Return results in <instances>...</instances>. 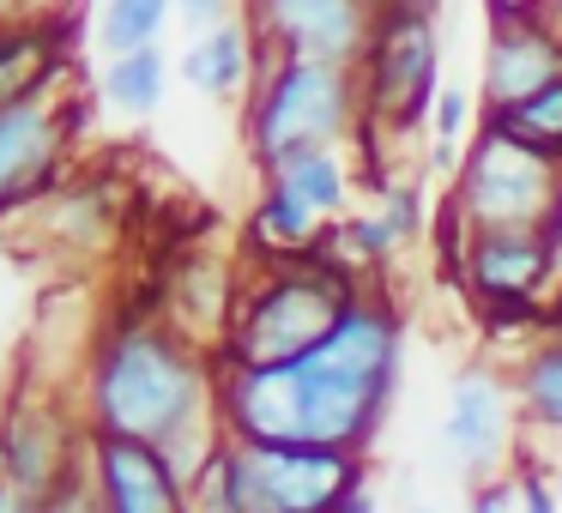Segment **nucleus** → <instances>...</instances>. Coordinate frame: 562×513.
I'll use <instances>...</instances> for the list:
<instances>
[{"mask_svg":"<svg viewBox=\"0 0 562 513\" xmlns=\"http://www.w3.org/2000/svg\"><path fill=\"white\" fill-rule=\"evenodd\" d=\"M218 368V363H212ZM400 380V315L381 296H357L333 339L279 368H218V423L231 441L363 453Z\"/></svg>","mask_w":562,"mask_h":513,"instance_id":"1","label":"nucleus"},{"mask_svg":"<svg viewBox=\"0 0 562 513\" xmlns=\"http://www.w3.org/2000/svg\"><path fill=\"white\" fill-rule=\"evenodd\" d=\"M91 423L98 435L164 447L194 495V477L224 441L218 368H206L200 344L170 320H122L91 363Z\"/></svg>","mask_w":562,"mask_h":513,"instance_id":"2","label":"nucleus"},{"mask_svg":"<svg viewBox=\"0 0 562 513\" xmlns=\"http://www.w3.org/2000/svg\"><path fill=\"white\" fill-rule=\"evenodd\" d=\"M363 296L351 266L321 248L308 260H272L267 278L231 308V332L218 339L212 363L218 368H279L296 363L303 351H315L321 339H333V327L345 320V308Z\"/></svg>","mask_w":562,"mask_h":513,"instance_id":"3","label":"nucleus"},{"mask_svg":"<svg viewBox=\"0 0 562 513\" xmlns=\"http://www.w3.org/2000/svg\"><path fill=\"white\" fill-rule=\"evenodd\" d=\"M357 489L363 453L224 435L194 477V513H339Z\"/></svg>","mask_w":562,"mask_h":513,"instance_id":"4","label":"nucleus"},{"mask_svg":"<svg viewBox=\"0 0 562 513\" xmlns=\"http://www.w3.org/2000/svg\"><path fill=\"white\" fill-rule=\"evenodd\" d=\"M363 127V73L321 61H260V79L248 91V158L260 170L339 151Z\"/></svg>","mask_w":562,"mask_h":513,"instance_id":"5","label":"nucleus"},{"mask_svg":"<svg viewBox=\"0 0 562 513\" xmlns=\"http://www.w3.org/2000/svg\"><path fill=\"white\" fill-rule=\"evenodd\" d=\"M557 187H562L557 163L484 122L465 139L448 206L460 212L465 230H544L550 206H557Z\"/></svg>","mask_w":562,"mask_h":513,"instance_id":"6","label":"nucleus"},{"mask_svg":"<svg viewBox=\"0 0 562 513\" xmlns=\"http://www.w3.org/2000/svg\"><path fill=\"white\" fill-rule=\"evenodd\" d=\"M363 127H387V134H412L424 110H436L441 91V37L436 13L424 7H387L381 0L375 37L363 55Z\"/></svg>","mask_w":562,"mask_h":513,"instance_id":"7","label":"nucleus"},{"mask_svg":"<svg viewBox=\"0 0 562 513\" xmlns=\"http://www.w3.org/2000/svg\"><path fill=\"white\" fill-rule=\"evenodd\" d=\"M381 0H248L243 25L255 31L260 61L363 67Z\"/></svg>","mask_w":562,"mask_h":513,"instance_id":"8","label":"nucleus"},{"mask_svg":"<svg viewBox=\"0 0 562 513\" xmlns=\"http://www.w3.org/2000/svg\"><path fill=\"white\" fill-rule=\"evenodd\" d=\"M453 218V260L465 272V290L477 308H544V290L557 284V254H550L544 230H465L460 212Z\"/></svg>","mask_w":562,"mask_h":513,"instance_id":"9","label":"nucleus"},{"mask_svg":"<svg viewBox=\"0 0 562 513\" xmlns=\"http://www.w3.org/2000/svg\"><path fill=\"white\" fill-rule=\"evenodd\" d=\"M91 489L103 513H194L182 471L164 459V447L127 435H91Z\"/></svg>","mask_w":562,"mask_h":513,"instance_id":"10","label":"nucleus"},{"mask_svg":"<svg viewBox=\"0 0 562 513\" xmlns=\"http://www.w3.org/2000/svg\"><path fill=\"white\" fill-rule=\"evenodd\" d=\"M61 151H67V110L55 103V91L0 110V212L49 194Z\"/></svg>","mask_w":562,"mask_h":513,"instance_id":"11","label":"nucleus"},{"mask_svg":"<svg viewBox=\"0 0 562 513\" xmlns=\"http://www.w3.org/2000/svg\"><path fill=\"white\" fill-rule=\"evenodd\" d=\"M562 79V31L550 19H508V25H490L484 43V98L490 115L520 110L526 98L550 91Z\"/></svg>","mask_w":562,"mask_h":513,"instance_id":"12","label":"nucleus"},{"mask_svg":"<svg viewBox=\"0 0 562 513\" xmlns=\"http://www.w3.org/2000/svg\"><path fill=\"white\" fill-rule=\"evenodd\" d=\"M74 67V19L31 13L0 31V110L61 91V73Z\"/></svg>","mask_w":562,"mask_h":513,"instance_id":"13","label":"nucleus"},{"mask_svg":"<svg viewBox=\"0 0 562 513\" xmlns=\"http://www.w3.org/2000/svg\"><path fill=\"white\" fill-rule=\"evenodd\" d=\"M0 471L13 477L25 495H49L55 483L74 477L67 465V423L55 411H37L31 399H13L0 417Z\"/></svg>","mask_w":562,"mask_h":513,"instance_id":"14","label":"nucleus"},{"mask_svg":"<svg viewBox=\"0 0 562 513\" xmlns=\"http://www.w3.org/2000/svg\"><path fill=\"white\" fill-rule=\"evenodd\" d=\"M514 435V417H508V399L490 375H460L448 392V417H441V441L453 447V459L465 471H490L502 459Z\"/></svg>","mask_w":562,"mask_h":513,"instance_id":"15","label":"nucleus"},{"mask_svg":"<svg viewBox=\"0 0 562 513\" xmlns=\"http://www.w3.org/2000/svg\"><path fill=\"white\" fill-rule=\"evenodd\" d=\"M176 73H182L188 91H200V98H248L255 79H260L255 31H248L243 19H231V25H218V31H200L182 49Z\"/></svg>","mask_w":562,"mask_h":513,"instance_id":"16","label":"nucleus"},{"mask_svg":"<svg viewBox=\"0 0 562 513\" xmlns=\"http://www.w3.org/2000/svg\"><path fill=\"white\" fill-rule=\"evenodd\" d=\"M267 182L279 187V194H291L296 206H308L321 224H339L345 218V200H351V170H345L339 151H308V158L272 170Z\"/></svg>","mask_w":562,"mask_h":513,"instance_id":"17","label":"nucleus"},{"mask_svg":"<svg viewBox=\"0 0 562 513\" xmlns=\"http://www.w3.org/2000/svg\"><path fill=\"white\" fill-rule=\"evenodd\" d=\"M176 19V0H103L98 7V43L103 55H139V49H158L164 25Z\"/></svg>","mask_w":562,"mask_h":513,"instance_id":"18","label":"nucleus"},{"mask_svg":"<svg viewBox=\"0 0 562 513\" xmlns=\"http://www.w3.org/2000/svg\"><path fill=\"white\" fill-rule=\"evenodd\" d=\"M103 103H110L115 115L146 122V115L164 103V49L115 55V61L103 67Z\"/></svg>","mask_w":562,"mask_h":513,"instance_id":"19","label":"nucleus"},{"mask_svg":"<svg viewBox=\"0 0 562 513\" xmlns=\"http://www.w3.org/2000/svg\"><path fill=\"white\" fill-rule=\"evenodd\" d=\"M514 392H520L526 423L562 429V332H550V339L520 363V375H514Z\"/></svg>","mask_w":562,"mask_h":513,"instance_id":"20","label":"nucleus"},{"mask_svg":"<svg viewBox=\"0 0 562 513\" xmlns=\"http://www.w3.org/2000/svg\"><path fill=\"white\" fill-rule=\"evenodd\" d=\"M490 127H502L508 139H520L526 151H538V158H550L562 170V79L550 91H538V98H526L520 110L490 115Z\"/></svg>","mask_w":562,"mask_h":513,"instance_id":"21","label":"nucleus"},{"mask_svg":"<svg viewBox=\"0 0 562 513\" xmlns=\"http://www.w3.org/2000/svg\"><path fill=\"white\" fill-rule=\"evenodd\" d=\"M381 200H387V206H381V224H387V236L393 242H417V236H424V187L417 182H381Z\"/></svg>","mask_w":562,"mask_h":513,"instance_id":"22","label":"nucleus"},{"mask_svg":"<svg viewBox=\"0 0 562 513\" xmlns=\"http://www.w3.org/2000/svg\"><path fill=\"white\" fill-rule=\"evenodd\" d=\"M429 134H436V146L460 151L465 139H472V91H465V86H441L436 91V110H429Z\"/></svg>","mask_w":562,"mask_h":513,"instance_id":"23","label":"nucleus"},{"mask_svg":"<svg viewBox=\"0 0 562 513\" xmlns=\"http://www.w3.org/2000/svg\"><path fill=\"white\" fill-rule=\"evenodd\" d=\"M37 513H103L98 489H91V471H74L67 483H55L49 495H43Z\"/></svg>","mask_w":562,"mask_h":513,"instance_id":"24","label":"nucleus"},{"mask_svg":"<svg viewBox=\"0 0 562 513\" xmlns=\"http://www.w3.org/2000/svg\"><path fill=\"white\" fill-rule=\"evenodd\" d=\"M176 19H188L194 31H218L236 19V0H176Z\"/></svg>","mask_w":562,"mask_h":513,"instance_id":"25","label":"nucleus"},{"mask_svg":"<svg viewBox=\"0 0 562 513\" xmlns=\"http://www.w3.org/2000/svg\"><path fill=\"white\" fill-rule=\"evenodd\" d=\"M514 483H520V513H562V508H557V489H550L544 471H532V465H526Z\"/></svg>","mask_w":562,"mask_h":513,"instance_id":"26","label":"nucleus"},{"mask_svg":"<svg viewBox=\"0 0 562 513\" xmlns=\"http://www.w3.org/2000/svg\"><path fill=\"white\" fill-rule=\"evenodd\" d=\"M472 513H520V483H484L477 489V501H472Z\"/></svg>","mask_w":562,"mask_h":513,"instance_id":"27","label":"nucleus"},{"mask_svg":"<svg viewBox=\"0 0 562 513\" xmlns=\"http://www.w3.org/2000/svg\"><path fill=\"white\" fill-rule=\"evenodd\" d=\"M37 508H43L37 495H25V489L13 483V477L0 471V513H37Z\"/></svg>","mask_w":562,"mask_h":513,"instance_id":"28","label":"nucleus"},{"mask_svg":"<svg viewBox=\"0 0 562 513\" xmlns=\"http://www.w3.org/2000/svg\"><path fill=\"white\" fill-rule=\"evenodd\" d=\"M544 242H550V254H557V278H562V187H557V206H550V218H544Z\"/></svg>","mask_w":562,"mask_h":513,"instance_id":"29","label":"nucleus"},{"mask_svg":"<svg viewBox=\"0 0 562 513\" xmlns=\"http://www.w3.org/2000/svg\"><path fill=\"white\" fill-rule=\"evenodd\" d=\"M19 19H31V0H0V31L19 25Z\"/></svg>","mask_w":562,"mask_h":513,"instance_id":"30","label":"nucleus"},{"mask_svg":"<svg viewBox=\"0 0 562 513\" xmlns=\"http://www.w3.org/2000/svg\"><path fill=\"white\" fill-rule=\"evenodd\" d=\"M339 513H381V508H375V495H369V489H357V495H351V501H345V508H339Z\"/></svg>","mask_w":562,"mask_h":513,"instance_id":"31","label":"nucleus"},{"mask_svg":"<svg viewBox=\"0 0 562 513\" xmlns=\"http://www.w3.org/2000/svg\"><path fill=\"white\" fill-rule=\"evenodd\" d=\"M387 7H424V13H436L441 0H387Z\"/></svg>","mask_w":562,"mask_h":513,"instance_id":"32","label":"nucleus"},{"mask_svg":"<svg viewBox=\"0 0 562 513\" xmlns=\"http://www.w3.org/2000/svg\"><path fill=\"white\" fill-rule=\"evenodd\" d=\"M0 339H7V308H0Z\"/></svg>","mask_w":562,"mask_h":513,"instance_id":"33","label":"nucleus"},{"mask_svg":"<svg viewBox=\"0 0 562 513\" xmlns=\"http://www.w3.org/2000/svg\"><path fill=\"white\" fill-rule=\"evenodd\" d=\"M412 513H436V508H412Z\"/></svg>","mask_w":562,"mask_h":513,"instance_id":"34","label":"nucleus"}]
</instances>
